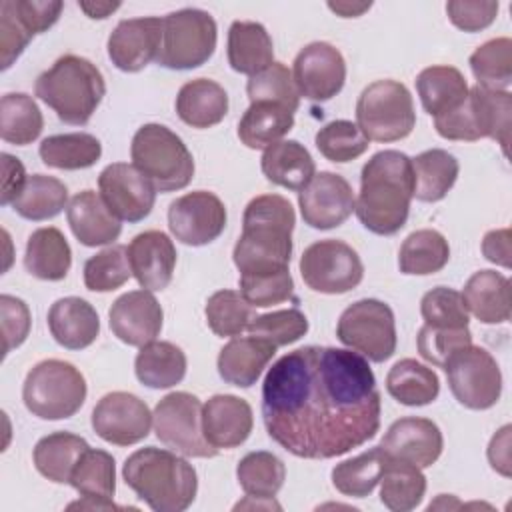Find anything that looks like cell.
<instances>
[{
  "label": "cell",
  "mask_w": 512,
  "mask_h": 512,
  "mask_svg": "<svg viewBox=\"0 0 512 512\" xmlns=\"http://www.w3.org/2000/svg\"><path fill=\"white\" fill-rule=\"evenodd\" d=\"M380 392L368 360L334 346H302L280 356L262 384L268 436L306 460L342 456L380 428Z\"/></svg>",
  "instance_id": "cell-1"
},
{
  "label": "cell",
  "mask_w": 512,
  "mask_h": 512,
  "mask_svg": "<svg viewBox=\"0 0 512 512\" xmlns=\"http://www.w3.org/2000/svg\"><path fill=\"white\" fill-rule=\"evenodd\" d=\"M296 214L280 194H260L252 198L242 216L232 260L240 276L286 270L292 258V230Z\"/></svg>",
  "instance_id": "cell-2"
},
{
  "label": "cell",
  "mask_w": 512,
  "mask_h": 512,
  "mask_svg": "<svg viewBox=\"0 0 512 512\" xmlns=\"http://www.w3.org/2000/svg\"><path fill=\"white\" fill-rule=\"evenodd\" d=\"M412 192L410 156L400 150H380L362 166L354 212L366 230L378 236H392L408 220Z\"/></svg>",
  "instance_id": "cell-3"
},
{
  "label": "cell",
  "mask_w": 512,
  "mask_h": 512,
  "mask_svg": "<svg viewBox=\"0 0 512 512\" xmlns=\"http://www.w3.org/2000/svg\"><path fill=\"white\" fill-rule=\"evenodd\" d=\"M122 476L154 512H182L198 492L194 466L178 452L156 446L132 452L122 466Z\"/></svg>",
  "instance_id": "cell-4"
},
{
  "label": "cell",
  "mask_w": 512,
  "mask_h": 512,
  "mask_svg": "<svg viewBox=\"0 0 512 512\" xmlns=\"http://www.w3.org/2000/svg\"><path fill=\"white\" fill-rule=\"evenodd\" d=\"M34 94L64 124L84 126L100 106L106 82L96 64L76 54H64L36 78Z\"/></svg>",
  "instance_id": "cell-5"
},
{
  "label": "cell",
  "mask_w": 512,
  "mask_h": 512,
  "mask_svg": "<svg viewBox=\"0 0 512 512\" xmlns=\"http://www.w3.org/2000/svg\"><path fill=\"white\" fill-rule=\"evenodd\" d=\"M132 164L158 192H176L194 178V158L182 138L164 124H144L130 144Z\"/></svg>",
  "instance_id": "cell-6"
},
{
  "label": "cell",
  "mask_w": 512,
  "mask_h": 512,
  "mask_svg": "<svg viewBox=\"0 0 512 512\" xmlns=\"http://www.w3.org/2000/svg\"><path fill=\"white\" fill-rule=\"evenodd\" d=\"M86 392V380L74 364L50 358L26 374L22 400L28 412L42 420H64L82 408Z\"/></svg>",
  "instance_id": "cell-7"
},
{
  "label": "cell",
  "mask_w": 512,
  "mask_h": 512,
  "mask_svg": "<svg viewBox=\"0 0 512 512\" xmlns=\"http://www.w3.org/2000/svg\"><path fill=\"white\" fill-rule=\"evenodd\" d=\"M218 40L212 14L200 8H182L162 18V42L156 62L168 70H192L206 64Z\"/></svg>",
  "instance_id": "cell-8"
},
{
  "label": "cell",
  "mask_w": 512,
  "mask_h": 512,
  "mask_svg": "<svg viewBox=\"0 0 512 512\" xmlns=\"http://www.w3.org/2000/svg\"><path fill=\"white\" fill-rule=\"evenodd\" d=\"M356 126L374 142L406 138L416 126L410 90L398 80H376L368 84L356 102Z\"/></svg>",
  "instance_id": "cell-9"
},
{
  "label": "cell",
  "mask_w": 512,
  "mask_h": 512,
  "mask_svg": "<svg viewBox=\"0 0 512 512\" xmlns=\"http://www.w3.org/2000/svg\"><path fill=\"white\" fill-rule=\"evenodd\" d=\"M336 336L346 348L380 364L396 352L394 312L382 300L362 298L340 314Z\"/></svg>",
  "instance_id": "cell-10"
},
{
  "label": "cell",
  "mask_w": 512,
  "mask_h": 512,
  "mask_svg": "<svg viewBox=\"0 0 512 512\" xmlns=\"http://www.w3.org/2000/svg\"><path fill=\"white\" fill-rule=\"evenodd\" d=\"M442 368L450 392L462 406L470 410H488L500 400L502 372L486 348L474 344L462 346Z\"/></svg>",
  "instance_id": "cell-11"
},
{
  "label": "cell",
  "mask_w": 512,
  "mask_h": 512,
  "mask_svg": "<svg viewBox=\"0 0 512 512\" xmlns=\"http://www.w3.org/2000/svg\"><path fill=\"white\" fill-rule=\"evenodd\" d=\"M156 438L188 458H212L218 450L202 432V402L190 392H170L158 400L154 414Z\"/></svg>",
  "instance_id": "cell-12"
},
{
  "label": "cell",
  "mask_w": 512,
  "mask_h": 512,
  "mask_svg": "<svg viewBox=\"0 0 512 512\" xmlns=\"http://www.w3.org/2000/svg\"><path fill=\"white\" fill-rule=\"evenodd\" d=\"M304 284L320 294H344L364 278V264L358 252L342 240H318L300 256Z\"/></svg>",
  "instance_id": "cell-13"
},
{
  "label": "cell",
  "mask_w": 512,
  "mask_h": 512,
  "mask_svg": "<svg viewBox=\"0 0 512 512\" xmlns=\"http://www.w3.org/2000/svg\"><path fill=\"white\" fill-rule=\"evenodd\" d=\"M62 8L58 0L0 2V68L8 70L36 34L52 28Z\"/></svg>",
  "instance_id": "cell-14"
},
{
  "label": "cell",
  "mask_w": 512,
  "mask_h": 512,
  "mask_svg": "<svg viewBox=\"0 0 512 512\" xmlns=\"http://www.w3.org/2000/svg\"><path fill=\"white\" fill-rule=\"evenodd\" d=\"M224 202L208 192L194 190L176 198L168 208V228L186 246H206L226 228Z\"/></svg>",
  "instance_id": "cell-15"
},
{
  "label": "cell",
  "mask_w": 512,
  "mask_h": 512,
  "mask_svg": "<svg viewBox=\"0 0 512 512\" xmlns=\"http://www.w3.org/2000/svg\"><path fill=\"white\" fill-rule=\"evenodd\" d=\"M152 412L144 400L130 392H110L92 410V428L108 444L130 446L150 434Z\"/></svg>",
  "instance_id": "cell-16"
},
{
  "label": "cell",
  "mask_w": 512,
  "mask_h": 512,
  "mask_svg": "<svg viewBox=\"0 0 512 512\" xmlns=\"http://www.w3.org/2000/svg\"><path fill=\"white\" fill-rule=\"evenodd\" d=\"M292 78L300 96L310 102H328L344 88V56L328 42H310L296 54Z\"/></svg>",
  "instance_id": "cell-17"
},
{
  "label": "cell",
  "mask_w": 512,
  "mask_h": 512,
  "mask_svg": "<svg viewBox=\"0 0 512 512\" xmlns=\"http://www.w3.org/2000/svg\"><path fill=\"white\" fill-rule=\"evenodd\" d=\"M98 188L106 206L126 222L144 220L152 212L158 192L134 164L126 162L108 164L98 176Z\"/></svg>",
  "instance_id": "cell-18"
},
{
  "label": "cell",
  "mask_w": 512,
  "mask_h": 512,
  "mask_svg": "<svg viewBox=\"0 0 512 512\" xmlns=\"http://www.w3.org/2000/svg\"><path fill=\"white\" fill-rule=\"evenodd\" d=\"M354 192L348 180L334 172H320L298 192L304 224L314 230H330L344 224L354 212Z\"/></svg>",
  "instance_id": "cell-19"
},
{
  "label": "cell",
  "mask_w": 512,
  "mask_h": 512,
  "mask_svg": "<svg viewBox=\"0 0 512 512\" xmlns=\"http://www.w3.org/2000/svg\"><path fill=\"white\" fill-rule=\"evenodd\" d=\"M380 448L392 460L412 464L416 468L432 466L444 448V438L436 422L418 416H406L390 424Z\"/></svg>",
  "instance_id": "cell-20"
},
{
  "label": "cell",
  "mask_w": 512,
  "mask_h": 512,
  "mask_svg": "<svg viewBox=\"0 0 512 512\" xmlns=\"http://www.w3.org/2000/svg\"><path fill=\"white\" fill-rule=\"evenodd\" d=\"M162 42V18H126L108 36V58L122 72H140L156 60Z\"/></svg>",
  "instance_id": "cell-21"
},
{
  "label": "cell",
  "mask_w": 512,
  "mask_h": 512,
  "mask_svg": "<svg viewBox=\"0 0 512 512\" xmlns=\"http://www.w3.org/2000/svg\"><path fill=\"white\" fill-rule=\"evenodd\" d=\"M110 330L128 346H144L162 330L164 312L150 290H132L118 296L110 310Z\"/></svg>",
  "instance_id": "cell-22"
},
{
  "label": "cell",
  "mask_w": 512,
  "mask_h": 512,
  "mask_svg": "<svg viewBox=\"0 0 512 512\" xmlns=\"http://www.w3.org/2000/svg\"><path fill=\"white\" fill-rule=\"evenodd\" d=\"M128 260L132 276L144 290L158 292L172 282L176 268V248L162 230H146L136 234L128 244Z\"/></svg>",
  "instance_id": "cell-23"
},
{
  "label": "cell",
  "mask_w": 512,
  "mask_h": 512,
  "mask_svg": "<svg viewBox=\"0 0 512 512\" xmlns=\"http://www.w3.org/2000/svg\"><path fill=\"white\" fill-rule=\"evenodd\" d=\"M82 500L72 502L68 508H88V510H114L116 492V462L112 454L98 448H88L76 462L70 482Z\"/></svg>",
  "instance_id": "cell-24"
},
{
  "label": "cell",
  "mask_w": 512,
  "mask_h": 512,
  "mask_svg": "<svg viewBox=\"0 0 512 512\" xmlns=\"http://www.w3.org/2000/svg\"><path fill=\"white\" fill-rule=\"evenodd\" d=\"M254 414L250 404L234 394H214L202 406V432L216 450L244 444L252 432Z\"/></svg>",
  "instance_id": "cell-25"
},
{
  "label": "cell",
  "mask_w": 512,
  "mask_h": 512,
  "mask_svg": "<svg viewBox=\"0 0 512 512\" xmlns=\"http://www.w3.org/2000/svg\"><path fill=\"white\" fill-rule=\"evenodd\" d=\"M66 218L78 242L90 248L112 244L122 232V220L94 190L78 192L66 206Z\"/></svg>",
  "instance_id": "cell-26"
},
{
  "label": "cell",
  "mask_w": 512,
  "mask_h": 512,
  "mask_svg": "<svg viewBox=\"0 0 512 512\" xmlns=\"http://www.w3.org/2000/svg\"><path fill=\"white\" fill-rule=\"evenodd\" d=\"M274 354L276 346L264 338L234 336L218 354V374L226 384L250 388L256 384Z\"/></svg>",
  "instance_id": "cell-27"
},
{
  "label": "cell",
  "mask_w": 512,
  "mask_h": 512,
  "mask_svg": "<svg viewBox=\"0 0 512 512\" xmlns=\"http://www.w3.org/2000/svg\"><path fill=\"white\" fill-rule=\"evenodd\" d=\"M48 328L60 346L68 350H82L98 338L100 318L88 300L66 296L50 306Z\"/></svg>",
  "instance_id": "cell-28"
},
{
  "label": "cell",
  "mask_w": 512,
  "mask_h": 512,
  "mask_svg": "<svg viewBox=\"0 0 512 512\" xmlns=\"http://www.w3.org/2000/svg\"><path fill=\"white\" fill-rule=\"evenodd\" d=\"M178 118L198 130L212 128L228 114L226 90L210 78H194L182 84L176 96Z\"/></svg>",
  "instance_id": "cell-29"
},
{
  "label": "cell",
  "mask_w": 512,
  "mask_h": 512,
  "mask_svg": "<svg viewBox=\"0 0 512 512\" xmlns=\"http://www.w3.org/2000/svg\"><path fill=\"white\" fill-rule=\"evenodd\" d=\"M462 298L468 312L484 324H502L510 320V280L496 270L474 272L464 286Z\"/></svg>",
  "instance_id": "cell-30"
},
{
  "label": "cell",
  "mask_w": 512,
  "mask_h": 512,
  "mask_svg": "<svg viewBox=\"0 0 512 512\" xmlns=\"http://www.w3.org/2000/svg\"><path fill=\"white\" fill-rule=\"evenodd\" d=\"M228 64L234 72L254 76L274 62V46L260 22L234 20L228 30Z\"/></svg>",
  "instance_id": "cell-31"
},
{
  "label": "cell",
  "mask_w": 512,
  "mask_h": 512,
  "mask_svg": "<svg viewBox=\"0 0 512 512\" xmlns=\"http://www.w3.org/2000/svg\"><path fill=\"white\" fill-rule=\"evenodd\" d=\"M268 182L300 192L316 174L310 152L298 140H280L268 146L260 160Z\"/></svg>",
  "instance_id": "cell-32"
},
{
  "label": "cell",
  "mask_w": 512,
  "mask_h": 512,
  "mask_svg": "<svg viewBox=\"0 0 512 512\" xmlns=\"http://www.w3.org/2000/svg\"><path fill=\"white\" fill-rule=\"evenodd\" d=\"M24 266L34 278L64 280L72 266V250L66 236L54 226L34 230L26 242Z\"/></svg>",
  "instance_id": "cell-33"
},
{
  "label": "cell",
  "mask_w": 512,
  "mask_h": 512,
  "mask_svg": "<svg viewBox=\"0 0 512 512\" xmlns=\"http://www.w3.org/2000/svg\"><path fill=\"white\" fill-rule=\"evenodd\" d=\"M186 354L172 342L152 340L140 346L134 360L136 378L154 390H164L180 384L186 376Z\"/></svg>",
  "instance_id": "cell-34"
},
{
  "label": "cell",
  "mask_w": 512,
  "mask_h": 512,
  "mask_svg": "<svg viewBox=\"0 0 512 512\" xmlns=\"http://www.w3.org/2000/svg\"><path fill=\"white\" fill-rule=\"evenodd\" d=\"M416 90L422 108L438 118L458 108L468 96V84L454 66H428L416 76Z\"/></svg>",
  "instance_id": "cell-35"
},
{
  "label": "cell",
  "mask_w": 512,
  "mask_h": 512,
  "mask_svg": "<svg viewBox=\"0 0 512 512\" xmlns=\"http://www.w3.org/2000/svg\"><path fill=\"white\" fill-rule=\"evenodd\" d=\"M294 128V112L274 102H252L238 122V138L252 150H266Z\"/></svg>",
  "instance_id": "cell-36"
},
{
  "label": "cell",
  "mask_w": 512,
  "mask_h": 512,
  "mask_svg": "<svg viewBox=\"0 0 512 512\" xmlns=\"http://www.w3.org/2000/svg\"><path fill=\"white\" fill-rule=\"evenodd\" d=\"M410 160L414 174L412 198L420 202H438L456 184L460 164L450 152L442 148H432L420 152L416 158Z\"/></svg>",
  "instance_id": "cell-37"
},
{
  "label": "cell",
  "mask_w": 512,
  "mask_h": 512,
  "mask_svg": "<svg viewBox=\"0 0 512 512\" xmlns=\"http://www.w3.org/2000/svg\"><path fill=\"white\" fill-rule=\"evenodd\" d=\"M88 448V442L78 434L52 432L36 442L32 452L34 466L44 478L56 484H68L76 462Z\"/></svg>",
  "instance_id": "cell-38"
},
{
  "label": "cell",
  "mask_w": 512,
  "mask_h": 512,
  "mask_svg": "<svg viewBox=\"0 0 512 512\" xmlns=\"http://www.w3.org/2000/svg\"><path fill=\"white\" fill-rule=\"evenodd\" d=\"M388 394L404 406H426L440 394V380L432 368L414 360H398L386 376Z\"/></svg>",
  "instance_id": "cell-39"
},
{
  "label": "cell",
  "mask_w": 512,
  "mask_h": 512,
  "mask_svg": "<svg viewBox=\"0 0 512 512\" xmlns=\"http://www.w3.org/2000/svg\"><path fill=\"white\" fill-rule=\"evenodd\" d=\"M450 260L448 240L432 228H422L406 236L398 252V268L402 274L428 276L440 272Z\"/></svg>",
  "instance_id": "cell-40"
},
{
  "label": "cell",
  "mask_w": 512,
  "mask_h": 512,
  "mask_svg": "<svg viewBox=\"0 0 512 512\" xmlns=\"http://www.w3.org/2000/svg\"><path fill=\"white\" fill-rule=\"evenodd\" d=\"M42 162L58 170H82L94 166L102 156V144L88 132L54 134L40 142Z\"/></svg>",
  "instance_id": "cell-41"
},
{
  "label": "cell",
  "mask_w": 512,
  "mask_h": 512,
  "mask_svg": "<svg viewBox=\"0 0 512 512\" xmlns=\"http://www.w3.org/2000/svg\"><path fill=\"white\" fill-rule=\"evenodd\" d=\"M426 494L422 468L388 458L380 476V502L392 512L414 510Z\"/></svg>",
  "instance_id": "cell-42"
},
{
  "label": "cell",
  "mask_w": 512,
  "mask_h": 512,
  "mask_svg": "<svg viewBox=\"0 0 512 512\" xmlns=\"http://www.w3.org/2000/svg\"><path fill=\"white\" fill-rule=\"evenodd\" d=\"M68 202V188L54 176L32 174L14 198L12 208L26 220H48L58 216Z\"/></svg>",
  "instance_id": "cell-43"
},
{
  "label": "cell",
  "mask_w": 512,
  "mask_h": 512,
  "mask_svg": "<svg viewBox=\"0 0 512 512\" xmlns=\"http://www.w3.org/2000/svg\"><path fill=\"white\" fill-rule=\"evenodd\" d=\"M44 128V118L32 96L24 92L4 94L0 100V136L4 142L32 144Z\"/></svg>",
  "instance_id": "cell-44"
},
{
  "label": "cell",
  "mask_w": 512,
  "mask_h": 512,
  "mask_svg": "<svg viewBox=\"0 0 512 512\" xmlns=\"http://www.w3.org/2000/svg\"><path fill=\"white\" fill-rule=\"evenodd\" d=\"M388 456L380 446L370 448L350 460H344L332 468V484L334 488L352 498H366L384 472Z\"/></svg>",
  "instance_id": "cell-45"
},
{
  "label": "cell",
  "mask_w": 512,
  "mask_h": 512,
  "mask_svg": "<svg viewBox=\"0 0 512 512\" xmlns=\"http://www.w3.org/2000/svg\"><path fill=\"white\" fill-rule=\"evenodd\" d=\"M236 478L248 496L272 500L284 486L286 466L276 454L256 450L240 458L236 466Z\"/></svg>",
  "instance_id": "cell-46"
},
{
  "label": "cell",
  "mask_w": 512,
  "mask_h": 512,
  "mask_svg": "<svg viewBox=\"0 0 512 512\" xmlns=\"http://www.w3.org/2000/svg\"><path fill=\"white\" fill-rule=\"evenodd\" d=\"M470 68L478 86L488 90H508L512 82V40L492 38L470 54Z\"/></svg>",
  "instance_id": "cell-47"
},
{
  "label": "cell",
  "mask_w": 512,
  "mask_h": 512,
  "mask_svg": "<svg viewBox=\"0 0 512 512\" xmlns=\"http://www.w3.org/2000/svg\"><path fill=\"white\" fill-rule=\"evenodd\" d=\"M470 94L476 102L482 134L500 144L504 156L508 154L510 128H512V96L508 90H488L482 86L470 88Z\"/></svg>",
  "instance_id": "cell-48"
},
{
  "label": "cell",
  "mask_w": 512,
  "mask_h": 512,
  "mask_svg": "<svg viewBox=\"0 0 512 512\" xmlns=\"http://www.w3.org/2000/svg\"><path fill=\"white\" fill-rule=\"evenodd\" d=\"M204 314L210 330L220 338L240 336L254 320L252 306L236 290L214 292L206 302Z\"/></svg>",
  "instance_id": "cell-49"
},
{
  "label": "cell",
  "mask_w": 512,
  "mask_h": 512,
  "mask_svg": "<svg viewBox=\"0 0 512 512\" xmlns=\"http://www.w3.org/2000/svg\"><path fill=\"white\" fill-rule=\"evenodd\" d=\"M246 94L252 102H274L290 112L298 110L300 94L294 84L292 72L282 62H272L268 68L248 78Z\"/></svg>",
  "instance_id": "cell-50"
},
{
  "label": "cell",
  "mask_w": 512,
  "mask_h": 512,
  "mask_svg": "<svg viewBox=\"0 0 512 512\" xmlns=\"http://www.w3.org/2000/svg\"><path fill=\"white\" fill-rule=\"evenodd\" d=\"M130 276L128 248L120 244L96 252L84 264V286L92 292H112L126 284Z\"/></svg>",
  "instance_id": "cell-51"
},
{
  "label": "cell",
  "mask_w": 512,
  "mask_h": 512,
  "mask_svg": "<svg viewBox=\"0 0 512 512\" xmlns=\"http://www.w3.org/2000/svg\"><path fill=\"white\" fill-rule=\"evenodd\" d=\"M316 148L330 162H350L368 150V138L350 120H332L316 132Z\"/></svg>",
  "instance_id": "cell-52"
},
{
  "label": "cell",
  "mask_w": 512,
  "mask_h": 512,
  "mask_svg": "<svg viewBox=\"0 0 512 512\" xmlns=\"http://www.w3.org/2000/svg\"><path fill=\"white\" fill-rule=\"evenodd\" d=\"M420 314L426 326L442 330H464L470 322L462 294L448 286L428 290L420 300Z\"/></svg>",
  "instance_id": "cell-53"
},
{
  "label": "cell",
  "mask_w": 512,
  "mask_h": 512,
  "mask_svg": "<svg viewBox=\"0 0 512 512\" xmlns=\"http://www.w3.org/2000/svg\"><path fill=\"white\" fill-rule=\"evenodd\" d=\"M246 330L250 332V336L264 338L276 348H280L300 340L308 332V318L298 308L274 310L268 314L254 316Z\"/></svg>",
  "instance_id": "cell-54"
},
{
  "label": "cell",
  "mask_w": 512,
  "mask_h": 512,
  "mask_svg": "<svg viewBox=\"0 0 512 512\" xmlns=\"http://www.w3.org/2000/svg\"><path fill=\"white\" fill-rule=\"evenodd\" d=\"M240 294L252 308H268L286 300H296L290 270L240 276Z\"/></svg>",
  "instance_id": "cell-55"
},
{
  "label": "cell",
  "mask_w": 512,
  "mask_h": 512,
  "mask_svg": "<svg viewBox=\"0 0 512 512\" xmlns=\"http://www.w3.org/2000/svg\"><path fill=\"white\" fill-rule=\"evenodd\" d=\"M472 344V334L470 328L464 330H442V328H430L422 326L416 336V346L420 356L434 364V366H444V362L462 346Z\"/></svg>",
  "instance_id": "cell-56"
},
{
  "label": "cell",
  "mask_w": 512,
  "mask_h": 512,
  "mask_svg": "<svg viewBox=\"0 0 512 512\" xmlns=\"http://www.w3.org/2000/svg\"><path fill=\"white\" fill-rule=\"evenodd\" d=\"M434 128L436 132L446 138V140H466V142H476L482 136V126L478 118V110L474 104V98L468 90L466 100L454 108L448 114H442L434 118Z\"/></svg>",
  "instance_id": "cell-57"
},
{
  "label": "cell",
  "mask_w": 512,
  "mask_h": 512,
  "mask_svg": "<svg viewBox=\"0 0 512 512\" xmlns=\"http://www.w3.org/2000/svg\"><path fill=\"white\" fill-rule=\"evenodd\" d=\"M0 318H2L0 322H2V338H4L2 352L6 356L28 338L32 318L26 302L10 294L0 296Z\"/></svg>",
  "instance_id": "cell-58"
},
{
  "label": "cell",
  "mask_w": 512,
  "mask_h": 512,
  "mask_svg": "<svg viewBox=\"0 0 512 512\" xmlns=\"http://www.w3.org/2000/svg\"><path fill=\"white\" fill-rule=\"evenodd\" d=\"M500 4L494 0H450L446 4L448 20L464 32H480L488 28L498 14Z\"/></svg>",
  "instance_id": "cell-59"
},
{
  "label": "cell",
  "mask_w": 512,
  "mask_h": 512,
  "mask_svg": "<svg viewBox=\"0 0 512 512\" xmlns=\"http://www.w3.org/2000/svg\"><path fill=\"white\" fill-rule=\"evenodd\" d=\"M2 196H0V204L8 206L14 202V198L20 194V190L26 184V172L22 162L12 156V154H2Z\"/></svg>",
  "instance_id": "cell-60"
},
{
  "label": "cell",
  "mask_w": 512,
  "mask_h": 512,
  "mask_svg": "<svg viewBox=\"0 0 512 512\" xmlns=\"http://www.w3.org/2000/svg\"><path fill=\"white\" fill-rule=\"evenodd\" d=\"M510 228L490 230L482 238V254L486 260L510 268L512 266V248H510Z\"/></svg>",
  "instance_id": "cell-61"
},
{
  "label": "cell",
  "mask_w": 512,
  "mask_h": 512,
  "mask_svg": "<svg viewBox=\"0 0 512 512\" xmlns=\"http://www.w3.org/2000/svg\"><path fill=\"white\" fill-rule=\"evenodd\" d=\"M510 424L502 426L488 444V460L490 466L502 476H510Z\"/></svg>",
  "instance_id": "cell-62"
},
{
  "label": "cell",
  "mask_w": 512,
  "mask_h": 512,
  "mask_svg": "<svg viewBox=\"0 0 512 512\" xmlns=\"http://www.w3.org/2000/svg\"><path fill=\"white\" fill-rule=\"evenodd\" d=\"M78 8L94 20H102L108 18L112 12H116L120 8V2H78Z\"/></svg>",
  "instance_id": "cell-63"
},
{
  "label": "cell",
  "mask_w": 512,
  "mask_h": 512,
  "mask_svg": "<svg viewBox=\"0 0 512 512\" xmlns=\"http://www.w3.org/2000/svg\"><path fill=\"white\" fill-rule=\"evenodd\" d=\"M372 2H328V8L342 18H356L370 10Z\"/></svg>",
  "instance_id": "cell-64"
}]
</instances>
